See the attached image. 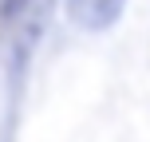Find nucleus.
<instances>
[{
    "label": "nucleus",
    "instance_id": "obj_1",
    "mask_svg": "<svg viewBox=\"0 0 150 142\" xmlns=\"http://www.w3.org/2000/svg\"><path fill=\"white\" fill-rule=\"evenodd\" d=\"M71 16L79 24H87V28H103V24H111L115 16H119L122 0H67Z\"/></svg>",
    "mask_w": 150,
    "mask_h": 142
}]
</instances>
